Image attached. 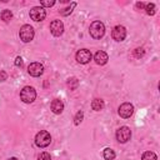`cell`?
<instances>
[{
	"label": "cell",
	"instance_id": "cell-16",
	"mask_svg": "<svg viewBox=\"0 0 160 160\" xmlns=\"http://www.w3.org/2000/svg\"><path fill=\"white\" fill-rule=\"evenodd\" d=\"M144 10H145V12H146L148 15H154V14L156 12V6H155V4L149 2V4H145Z\"/></svg>",
	"mask_w": 160,
	"mask_h": 160
},
{
	"label": "cell",
	"instance_id": "cell-14",
	"mask_svg": "<svg viewBox=\"0 0 160 160\" xmlns=\"http://www.w3.org/2000/svg\"><path fill=\"white\" fill-rule=\"evenodd\" d=\"M104 106H105V104H104V100H101V99H94L92 102H91V108H92V110H95V111L102 110Z\"/></svg>",
	"mask_w": 160,
	"mask_h": 160
},
{
	"label": "cell",
	"instance_id": "cell-5",
	"mask_svg": "<svg viewBox=\"0 0 160 160\" xmlns=\"http://www.w3.org/2000/svg\"><path fill=\"white\" fill-rule=\"evenodd\" d=\"M131 138V130L128 128V126H121L116 130V140L119 142H126L129 141Z\"/></svg>",
	"mask_w": 160,
	"mask_h": 160
},
{
	"label": "cell",
	"instance_id": "cell-18",
	"mask_svg": "<svg viewBox=\"0 0 160 160\" xmlns=\"http://www.w3.org/2000/svg\"><path fill=\"white\" fill-rule=\"evenodd\" d=\"M11 18H12V12H11L10 10H4V11L1 12V19H2L5 22H9V21L11 20Z\"/></svg>",
	"mask_w": 160,
	"mask_h": 160
},
{
	"label": "cell",
	"instance_id": "cell-20",
	"mask_svg": "<svg viewBox=\"0 0 160 160\" xmlns=\"http://www.w3.org/2000/svg\"><path fill=\"white\" fill-rule=\"evenodd\" d=\"M76 6V2H71V5H70V8H66L65 10H62V11H60V14L62 15V16H68L69 14H71V11H72V9Z\"/></svg>",
	"mask_w": 160,
	"mask_h": 160
},
{
	"label": "cell",
	"instance_id": "cell-25",
	"mask_svg": "<svg viewBox=\"0 0 160 160\" xmlns=\"http://www.w3.org/2000/svg\"><path fill=\"white\" fill-rule=\"evenodd\" d=\"M15 65H16L18 68H21V66L24 65V61H22V59H21L20 56H18V58L15 59Z\"/></svg>",
	"mask_w": 160,
	"mask_h": 160
},
{
	"label": "cell",
	"instance_id": "cell-22",
	"mask_svg": "<svg viewBox=\"0 0 160 160\" xmlns=\"http://www.w3.org/2000/svg\"><path fill=\"white\" fill-rule=\"evenodd\" d=\"M54 4H55L54 0H42V1H40L41 8H50V6H52Z\"/></svg>",
	"mask_w": 160,
	"mask_h": 160
},
{
	"label": "cell",
	"instance_id": "cell-10",
	"mask_svg": "<svg viewBox=\"0 0 160 160\" xmlns=\"http://www.w3.org/2000/svg\"><path fill=\"white\" fill-rule=\"evenodd\" d=\"M28 72L31 75V76H35V78H38V76H40L42 72H44V66H42V64H40V62H31L29 66H28Z\"/></svg>",
	"mask_w": 160,
	"mask_h": 160
},
{
	"label": "cell",
	"instance_id": "cell-6",
	"mask_svg": "<svg viewBox=\"0 0 160 160\" xmlns=\"http://www.w3.org/2000/svg\"><path fill=\"white\" fill-rule=\"evenodd\" d=\"M45 16H46V11L41 6H34L30 10V18L34 21H42L45 19Z\"/></svg>",
	"mask_w": 160,
	"mask_h": 160
},
{
	"label": "cell",
	"instance_id": "cell-28",
	"mask_svg": "<svg viewBox=\"0 0 160 160\" xmlns=\"http://www.w3.org/2000/svg\"><path fill=\"white\" fill-rule=\"evenodd\" d=\"M8 160H18L16 158H10V159H8Z\"/></svg>",
	"mask_w": 160,
	"mask_h": 160
},
{
	"label": "cell",
	"instance_id": "cell-17",
	"mask_svg": "<svg viewBox=\"0 0 160 160\" xmlns=\"http://www.w3.org/2000/svg\"><path fill=\"white\" fill-rule=\"evenodd\" d=\"M141 160H158V156L152 151H145L141 156Z\"/></svg>",
	"mask_w": 160,
	"mask_h": 160
},
{
	"label": "cell",
	"instance_id": "cell-13",
	"mask_svg": "<svg viewBox=\"0 0 160 160\" xmlns=\"http://www.w3.org/2000/svg\"><path fill=\"white\" fill-rule=\"evenodd\" d=\"M50 109H51V111H52L54 114H61L62 110H64V104H62L61 100L54 99V100L51 101V104H50Z\"/></svg>",
	"mask_w": 160,
	"mask_h": 160
},
{
	"label": "cell",
	"instance_id": "cell-11",
	"mask_svg": "<svg viewBox=\"0 0 160 160\" xmlns=\"http://www.w3.org/2000/svg\"><path fill=\"white\" fill-rule=\"evenodd\" d=\"M50 31L54 36H60L64 32V24L61 20H52L50 24Z\"/></svg>",
	"mask_w": 160,
	"mask_h": 160
},
{
	"label": "cell",
	"instance_id": "cell-8",
	"mask_svg": "<svg viewBox=\"0 0 160 160\" xmlns=\"http://www.w3.org/2000/svg\"><path fill=\"white\" fill-rule=\"evenodd\" d=\"M111 36L115 41H122L125 38H126V29L122 26V25H116L114 29H112V32H111Z\"/></svg>",
	"mask_w": 160,
	"mask_h": 160
},
{
	"label": "cell",
	"instance_id": "cell-19",
	"mask_svg": "<svg viewBox=\"0 0 160 160\" xmlns=\"http://www.w3.org/2000/svg\"><path fill=\"white\" fill-rule=\"evenodd\" d=\"M78 85H79V81H78L76 78H71V79H69V81H68V86H69L71 90H75V89L78 88Z\"/></svg>",
	"mask_w": 160,
	"mask_h": 160
},
{
	"label": "cell",
	"instance_id": "cell-9",
	"mask_svg": "<svg viewBox=\"0 0 160 160\" xmlns=\"http://www.w3.org/2000/svg\"><path fill=\"white\" fill-rule=\"evenodd\" d=\"M132 112H134V106L130 102H124L119 106V115L124 119L130 118L132 115Z\"/></svg>",
	"mask_w": 160,
	"mask_h": 160
},
{
	"label": "cell",
	"instance_id": "cell-2",
	"mask_svg": "<svg viewBox=\"0 0 160 160\" xmlns=\"http://www.w3.org/2000/svg\"><path fill=\"white\" fill-rule=\"evenodd\" d=\"M36 98V91L32 86H24L20 91V99L25 104H31Z\"/></svg>",
	"mask_w": 160,
	"mask_h": 160
},
{
	"label": "cell",
	"instance_id": "cell-3",
	"mask_svg": "<svg viewBox=\"0 0 160 160\" xmlns=\"http://www.w3.org/2000/svg\"><path fill=\"white\" fill-rule=\"evenodd\" d=\"M51 142V135L46 130H41L35 136V144L39 148H46Z\"/></svg>",
	"mask_w": 160,
	"mask_h": 160
},
{
	"label": "cell",
	"instance_id": "cell-27",
	"mask_svg": "<svg viewBox=\"0 0 160 160\" xmlns=\"http://www.w3.org/2000/svg\"><path fill=\"white\" fill-rule=\"evenodd\" d=\"M136 8H139V9H144V8H145V4H144V2H136Z\"/></svg>",
	"mask_w": 160,
	"mask_h": 160
},
{
	"label": "cell",
	"instance_id": "cell-24",
	"mask_svg": "<svg viewBox=\"0 0 160 160\" xmlns=\"http://www.w3.org/2000/svg\"><path fill=\"white\" fill-rule=\"evenodd\" d=\"M134 55H135V58H141V56H144V49H142V48H138V49H135Z\"/></svg>",
	"mask_w": 160,
	"mask_h": 160
},
{
	"label": "cell",
	"instance_id": "cell-4",
	"mask_svg": "<svg viewBox=\"0 0 160 160\" xmlns=\"http://www.w3.org/2000/svg\"><path fill=\"white\" fill-rule=\"evenodd\" d=\"M34 35H35V31L32 29V26L25 24L20 28V31H19V36L20 39L24 41V42H30L32 39H34Z\"/></svg>",
	"mask_w": 160,
	"mask_h": 160
},
{
	"label": "cell",
	"instance_id": "cell-1",
	"mask_svg": "<svg viewBox=\"0 0 160 160\" xmlns=\"http://www.w3.org/2000/svg\"><path fill=\"white\" fill-rule=\"evenodd\" d=\"M89 32H90V35L94 39H101L104 36V34H105V25L101 21L96 20V21L91 22L90 29H89Z\"/></svg>",
	"mask_w": 160,
	"mask_h": 160
},
{
	"label": "cell",
	"instance_id": "cell-23",
	"mask_svg": "<svg viewBox=\"0 0 160 160\" xmlns=\"http://www.w3.org/2000/svg\"><path fill=\"white\" fill-rule=\"evenodd\" d=\"M38 159H39V160H51V156H50L49 152L44 151V152H41V154L38 156Z\"/></svg>",
	"mask_w": 160,
	"mask_h": 160
},
{
	"label": "cell",
	"instance_id": "cell-7",
	"mask_svg": "<svg viewBox=\"0 0 160 160\" xmlns=\"http://www.w3.org/2000/svg\"><path fill=\"white\" fill-rule=\"evenodd\" d=\"M75 58H76V61H78V62H80V64H88V62L91 60L92 55H91L90 50H88V49H80V50L76 52Z\"/></svg>",
	"mask_w": 160,
	"mask_h": 160
},
{
	"label": "cell",
	"instance_id": "cell-26",
	"mask_svg": "<svg viewBox=\"0 0 160 160\" xmlns=\"http://www.w3.org/2000/svg\"><path fill=\"white\" fill-rule=\"evenodd\" d=\"M8 78V74L5 71H0V81H5Z\"/></svg>",
	"mask_w": 160,
	"mask_h": 160
},
{
	"label": "cell",
	"instance_id": "cell-21",
	"mask_svg": "<svg viewBox=\"0 0 160 160\" xmlns=\"http://www.w3.org/2000/svg\"><path fill=\"white\" fill-rule=\"evenodd\" d=\"M82 118H84V112L82 111H78L75 118H74V124L75 125H79L81 121H82Z\"/></svg>",
	"mask_w": 160,
	"mask_h": 160
},
{
	"label": "cell",
	"instance_id": "cell-12",
	"mask_svg": "<svg viewBox=\"0 0 160 160\" xmlns=\"http://www.w3.org/2000/svg\"><path fill=\"white\" fill-rule=\"evenodd\" d=\"M94 60H95V62H96L98 65H105V64L108 62V60H109V56H108V54H106L105 51L99 50V51H96V54L94 55Z\"/></svg>",
	"mask_w": 160,
	"mask_h": 160
},
{
	"label": "cell",
	"instance_id": "cell-15",
	"mask_svg": "<svg viewBox=\"0 0 160 160\" xmlns=\"http://www.w3.org/2000/svg\"><path fill=\"white\" fill-rule=\"evenodd\" d=\"M102 156H104L105 160H114L115 156H116V154H115V151H114L112 149L106 148V149H104V151H102Z\"/></svg>",
	"mask_w": 160,
	"mask_h": 160
}]
</instances>
